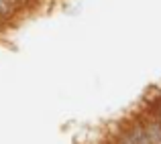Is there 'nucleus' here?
Listing matches in <instances>:
<instances>
[{
  "label": "nucleus",
  "instance_id": "nucleus-4",
  "mask_svg": "<svg viewBox=\"0 0 161 144\" xmlns=\"http://www.w3.org/2000/svg\"><path fill=\"white\" fill-rule=\"evenodd\" d=\"M102 144H122V142H120V140H118V138H116V136H114V134H112V132H110V134H108V136H106V138H104V142H102Z\"/></svg>",
  "mask_w": 161,
  "mask_h": 144
},
{
  "label": "nucleus",
  "instance_id": "nucleus-1",
  "mask_svg": "<svg viewBox=\"0 0 161 144\" xmlns=\"http://www.w3.org/2000/svg\"><path fill=\"white\" fill-rule=\"evenodd\" d=\"M137 114L141 116V122H143V126H145V132H147L149 142L151 144H161V118L145 112L143 108H139Z\"/></svg>",
  "mask_w": 161,
  "mask_h": 144
},
{
  "label": "nucleus",
  "instance_id": "nucleus-5",
  "mask_svg": "<svg viewBox=\"0 0 161 144\" xmlns=\"http://www.w3.org/2000/svg\"><path fill=\"white\" fill-rule=\"evenodd\" d=\"M31 2H33V4H37V2H39V0H29V4H31Z\"/></svg>",
  "mask_w": 161,
  "mask_h": 144
},
{
  "label": "nucleus",
  "instance_id": "nucleus-2",
  "mask_svg": "<svg viewBox=\"0 0 161 144\" xmlns=\"http://www.w3.org/2000/svg\"><path fill=\"white\" fill-rule=\"evenodd\" d=\"M20 10L10 2V0H0V28H2L4 24L12 23V18H16Z\"/></svg>",
  "mask_w": 161,
  "mask_h": 144
},
{
  "label": "nucleus",
  "instance_id": "nucleus-3",
  "mask_svg": "<svg viewBox=\"0 0 161 144\" xmlns=\"http://www.w3.org/2000/svg\"><path fill=\"white\" fill-rule=\"evenodd\" d=\"M141 108L145 110V112H149V114H153V116L161 118V91L155 94L153 97H145L143 104H141Z\"/></svg>",
  "mask_w": 161,
  "mask_h": 144
}]
</instances>
